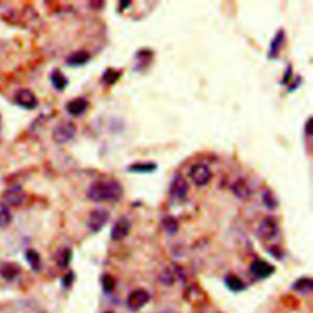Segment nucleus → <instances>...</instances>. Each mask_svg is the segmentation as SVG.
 Returning a JSON list of instances; mask_svg holds the SVG:
<instances>
[{
  "label": "nucleus",
  "mask_w": 313,
  "mask_h": 313,
  "mask_svg": "<svg viewBox=\"0 0 313 313\" xmlns=\"http://www.w3.org/2000/svg\"><path fill=\"white\" fill-rule=\"evenodd\" d=\"M163 225H164V229L168 231L170 235H174V234L177 231V222L173 217H166L163 222Z\"/></svg>",
  "instance_id": "obj_28"
},
{
  "label": "nucleus",
  "mask_w": 313,
  "mask_h": 313,
  "mask_svg": "<svg viewBox=\"0 0 313 313\" xmlns=\"http://www.w3.org/2000/svg\"><path fill=\"white\" fill-rule=\"evenodd\" d=\"M284 37H285V32L283 30L278 31V33L275 35V37L273 38L272 43H270V49H269V56L270 58H275L278 55V52L280 50L281 44L284 42Z\"/></svg>",
  "instance_id": "obj_20"
},
{
  "label": "nucleus",
  "mask_w": 313,
  "mask_h": 313,
  "mask_svg": "<svg viewBox=\"0 0 313 313\" xmlns=\"http://www.w3.org/2000/svg\"><path fill=\"white\" fill-rule=\"evenodd\" d=\"M124 188L119 181L114 179L98 180L89 186L87 197L93 202H115L123 197Z\"/></svg>",
  "instance_id": "obj_1"
},
{
  "label": "nucleus",
  "mask_w": 313,
  "mask_h": 313,
  "mask_svg": "<svg viewBox=\"0 0 313 313\" xmlns=\"http://www.w3.org/2000/svg\"><path fill=\"white\" fill-rule=\"evenodd\" d=\"M250 272L259 279H266L269 278V276L275 272V268L266 261L257 259V261H253L252 263H251Z\"/></svg>",
  "instance_id": "obj_7"
},
{
  "label": "nucleus",
  "mask_w": 313,
  "mask_h": 313,
  "mask_svg": "<svg viewBox=\"0 0 313 313\" xmlns=\"http://www.w3.org/2000/svg\"><path fill=\"white\" fill-rule=\"evenodd\" d=\"M88 108V101L84 98H75L66 104V111L72 117H80Z\"/></svg>",
  "instance_id": "obj_12"
},
{
  "label": "nucleus",
  "mask_w": 313,
  "mask_h": 313,
  "mask_svg": "<svg viewBox=\"0 0 313 313\" xmlns=\"http://www.w3.org/2000/svg\"><path fill=\"white\" fill-rule=\"evenodd\" d=\"M225 285H227L228 289L233 292H241L246 289L244 281H242L238 275L234 274L228 275L227 278H225Z\"/></svg>",
  "instance_id": "obj_17"
},
{
  "label": "nucleus",
  "mask_w": 313,
  "mask_h": 313,
  "mask_svg": "<svg viewBox=\"0 0 313 313\" xmlns=\"http://www.w3.org/2000/svg\"><path fill=\"white\" fill-rule=\"evenodd\" d=\"M71 257H72L71 250L64 249L58 255V258H56V264H58V267L60 268V269H64V268H66L67 264L70 263V261H71Z\"/></svg>",
  "instance_id": "obj_24"
},
{
  "label": "nucleus",
  "mask_w": 313,
  "mask_h": 313,
  "mask_svg": "<svg viewBox=\"0 0 313 313\" xmlns=\"http://www.w3.org/2000/svg\"><path fill=\"white\" fill-rule=\"evenodd\" d=\"M130 230H131V222L128 218L123 217L119 221L115 222V224L113 225V229L111 233V238L114 241H119V240L125 239L129 235Z\"/></svg>",
  "instance_id": "obj_9"
},
{
  "label": "nucleus",
  "mask_w": 313,
  "mask_h": 313,
  "mask_svg": "<svg viewBox=\"0 0 313 313\" xmlns=\"http://www.w3.org/2000/svg\"><path fill=\"white\" fill-rule=\"evenodd\" d=\"M188 185L186 180L181 175L174 176L173 181L170 184V193L171 196L177 199H184L187 196Z\"/></svg>",
  "instance_id": "obj_10"
},
{
  "label": "nucleus",
  "mask_w": 313,
  "mask_h": 313,
  "mask_svg": "<svg viewBox=\"0 0 313 313\" xmlns=\"http://www.w3.org/2000/svg\"><path fill=\"white\" fill-rule=\"evenodd\" d=\"M11 219H13V216H11L9 207L5 203H0V228L8 227L11 223Z\"/></svg>",
  "instance_id": "obj_22"
},
{
  "label": "nucleus",
  "mask_w": 313,
  "mask_h": 313,
  "mask_svg": "<svg viewBox=\"0 0 313 313\" xmlns=\"http://www.w3.org/2000/svg\"><path fill=\"white\" fill-rule=\"evenodd\" d=\"M311 123H312V119L311 118H308L306 125H304V131H306V134L308 135V136H311Z\"/></svg>",
  "instance_id": "obj_29"
},
{
  "label": "nucleus",
  "mask_w": 313,
  "mask_h": 313,
  "mask_svg": "<svg viewBox=\"0 0 313 313\" xmlns=\"http://www.w3.org/2000/svg\"><path fill=\"white\" fill-rule=\"evenodd\" d=\"M101 286H103V290L106 292H112L115 287V279L112 275H103V278H101Z\"/></svg>",
  "instance_id": "obj_27"
},
{
  "label": "nucleus",
  "mask_w": 313,
  "mask_h": 313,
  "mask_svg": "<svg viewBox=\"0 0 313 313\" xmlns=\"http://www.w3.org/2000/svg\"><path fill=\"white\" fill-rule=\"evenodd\" d=\"M278 233H279L278 223H276L274 218H270V217H268V218L263 219V221L261 222L257 231L259 238L264 240V241H269V240L274 239L275 236L278 235Z\"/></svg>",
  "instance_id": "obj_6"
},
{
  "label": "nucleus",
  "mask_w": 313,
  "mask_h": 313,
  "mask_svg": "<svg viewBox=\"0 0 313 313\" xmlns=\"http://www.w3.org/2000/svg\"><path fill=\"white\" fill-rule=\"evenodd\" d=\"M262 199H263L264 205H266L268 210H274V208H276V205H278V201H276L275 196L270 190L263 191Z\"/></svg>",
  "instance_id": "obj_25"
},
{
  "label": "nucleus",
  "mask_w": 313,
  "mask_h": 313,
  "mask_svg": "<svg viewBox=\"0 0 313 313\" xmlns=\"http://www.w3.org/2000/svg\"><path fill=\"white\" fill-rule=\"evenodd\" d=\"M50 81H52L53 86H54L58 91H64L65 87L69 83V81L65 77V75L61 71H59V70H54V71L52 72V75H50Z\"/></svg>",
  "instance_id": "obj_19"
},
{
  "label": "nucleus",
  "mask_w": 313,
  "mask_h": 313,
  "mask_svg": "<svg viewBox=\"0 0 313 313\" xmlns=\"http://www.w3.org/2000/svg\"><path fill=\"white\" fill-rule=\"evenodd\" d=\"M20 273V267L16 263H10V262H5V263L0 264V276L4 278L5 280H14Z\"/></svg>",
  "instance_id": "obj_14"
},
{
  "label": "nucleus",
  "mask_w": 313,
  "mask_h": 313,
  "mask_svg": "<svg viewBox=\"0 0 313 313\" xmlns=\"http://www.w3.org/2000/svg\"><path fill=\"white\" fill-rule=\"evenodd\" d=\"M181 276H182V270L180 269L177 266H171L162 273V275H160V280H162V283L164 284V285H173V284L179 280Z\"/></svg>",
  "instance_id": "obj_13"
},
{
  "label": "nucleus",
  "mask_w": 313,
  "mask_h": 313,
  "mask_svg": "<svg viewBox=\"0 0 313 313\" xmlns=\"http://www.w3.org/2000/svg\"><path fill=\"white\" fill-rule=\"evenodd\" d=\"M76 134V126L71 121H63L59 124L53 132V138L56 143H66L74 138Z\"/></svg>",
  "instance_id": "obj_4"
},
{
  "label": "nucleus",
  "mask_w": 313,
  "mask_h": 313,
  "mask_svg": "<svg viewBox=\"0 0 313 313\" xmlns=\"http://www.w3.org/2000/svg\"><path fill=\"white\" fill-rule=\"evenodd\" d=\"M313 289V281L309 278H301L296 280L292 285V290L301 292V294H309Z\"/></svg>",
  "instance_id": "obj_18"
},
{
  "label": "nucleus",
  "mask_w": 313,
  "mask_h": 313,
  "mask_svg": "<svg viewBox=\"0 0 313 313\" xmlns=\"http://www.w3.org/2000/svg\"><path fill=\"white\" fill-rule=\"evenodd\" d=\"M233 192L236 194V197H239V198H242V199L250 198L251 193H252L251 192L250 186L247 185V182L242 179L238 180V181L233 185Z\"/></svg>",
  "instance_id": "obj_15"
},
{
  "label": "nucleus",
  "mask_w": 313,
  "mask_h": 313,
  "mask_svg": "<svg viewBox=\"0 0 313 313\" xmlns=\"http://www.w3.org/2000/svg\"><path fill=\"white\" fill-rule=\"evenodd\" d=\"M106 313H114V312H106Z\"/></svg>",
  "instance_id": "obj_30"
},
{
  "label": "nucleus",
  "mask_w": 313,
  "mask_h": 313,
  "mask_svg": "<svg viewBox=\"0 0 313 313\" xmlns=\"http://www.w3.org/2000/svg\"><path fill=\"white\" fill-rule=\"evenodd\" d=\"M149 298H151V296H149L148 291L143 289H136L131 291V294L128 296L126 304L131 311H138L149 302Z\"/></svg>",
  "instance_id": "obj_5"
},
{
  "label": "nucleus",
  "mask_w": 313,
  "mask_h": 313,
  "mask_svg": "<svg viewBox=\"0 0 313 313\" xmlns=\"http://www.w3.org/2000/svg\"><path fill=\"white\" fill-rule=\"evenodd\" d=\"M190 177L194 185L205 186L212 180V171L208 165L203 164V163H197V164L191 166Z\"/></svg>",
  "instance_id": "obj_3"
},
{
  "label": "nucleus",
  "mask_w": 313,
  "mask_h": 313,
  "mask_svg": "<svg viewBox=\"0 0 313 313\" xmlns=\"http://www.w3.org/2000/svg\"><path fill=\"white\" fill-rule=\"evenodd\" d=\"M89 58H91L89 53L80 50V52H75L70 56H67L66 63L71 65V66H81V65L86 64L89 60Z\"/></svg>",
  "instance_id": "obj_16"
},
{
  "label": "nucleus",
  "mask_w": 313,
  "mask_h": 313,
  "mask_svg": "<svg viewBox=\"0 0 313 313\" xmlns=\"http://www.w3.org/2000/svg\"><path fill=\"white\" fill-rule=\"evenodd\" d=\"M121 76L120 71H117L114 69H108L103 75V81L108 84H113L117 82L119 80V77Z\"/></svg>",
  "instance_id": "obj_26"
},
{
  "label": "nucleus",
  "mask_w": 313,
  "mask_h": 313,
  "mask_svg": "<svg viewBox=\"0 0 313 313\" xmlns=\"http://www.w3.org/2000/svg\"><path fill=\"white\" fill-rule=\"evenodd\" d=\"M25 199V193L20 186H11L4 192L5 203L11 205H20Z\"/></svg>",
  "instance_id": "obj_11"
},
{
  "label": "nucleus",
  "mask_w": 313,
  "mask_h": 313,
  "mask_svg": "<svg viewBox=\"0 0 313 313\" xmlns=\"http://www.w3.org/2000/svg\"><path fill=\"white\" fill-rule=\"evenodd\" d=\"M15 101L16 104H19L20 107L25 109H35L38 106L37 97L35 95V93L30 89H20L15 95Z\"/></svg>",
  "instance_id": "obj_8"
},
{
  "label": "nucleus",
  "mask_w": 313,
  "mask_h": 313,
  "mask_svg": "<svg viewBox=\"0 0 313 313\" xmlns=\"http://www.w3.org/2000/svg\"><path fill=\"white\" fill-rule=\"evenodd\" d=\"M157 169V165L153 163H136L129 166V170L132 173H152Z\"/></svg>",
  "instance_id": "obj_21"
},
{
  "label": "nucleus",
  "mask_w": 313,
  "mask_h": 313,
  "mask_svg": "<svg viewBox=\"0 0 313 313\" xmlns=\"http://www.w3.org/2000/svg\"><path fill=\"white\" fill-rule=\"evenodd\" d=\"M109 221V212L104 208H95L88 214L87 218V228L93 234H97L106 227Z\"/></svg>",
  "instance_id": "obj_2"
},
{
  "label": "nucleus",
  "mask_w": 313,
  "mask_h": 313,
  "mask_svg": "<svg viewBox=\"0 0 313 313\" xmlns=\"http://www.w3.org/2000/svg\"><path fill=\"white\" fill-rule=\"evenodd\" d=\"M26 261L33 270H39V268H41V257H39L37 251L28 250L26 252Z\"/></svg>",
  "instance_id": "obj_23"
}]
</instances>
